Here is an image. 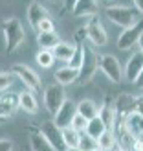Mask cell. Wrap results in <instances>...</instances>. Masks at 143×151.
<instances>
[{"label": "cell", "mask_w": 143, "mask_h": 151, "mask_svg": "<svg viewBox=\"0 0 143 151\" xmlns=\"http://www.w3.org/2000/svg\"><path fill=\"white\" fill-rule=\"evenodd\" d=\"M105 15H107V19H110V22H114L116 26H121L123 29L136 26L141 20V13L138 7L127 6H108Z\"/></svg>", "instance_id": "cell-1"}, {"label": "cell", "mask_w": 143, "mask_h": 151, "mask_svg": "<svg viewBox=\"0 0 143 151\" xmlns=\"http://www.w3.org/2000/svg\"><path fill=\"white\" fill-rule=\"evenodd\" d=\"M2 33H4V39H6V50L9 52H15L22 42H24V37H26V32L22 28L20 20L18 19H6L2 22Z\"/></svg>", "instance_id": "cell-2"}, {"label": "cell", "mask_w": 143, "mask_h": 151, "mask_svg": "<svg viewBox=\"0 0 143 151\" xmlns=\"http://www.w3.org/2000/svg\"><path fill=\"white\" fill-rule=\"evenodd\" d=\"M99 57L101 55H97L92 48H88V46L85 48V59H83V66L79 70V81L77 83L86 85V83H90L95 78L97 70H99Z\"/></svg>", "instance_id": "cell-3"}, {"label": "cell", "mask_w": 143, "mask_h": 151, "mask_svg": "<svg viewBox=\"0 0 143 151\" xmlns=\"http://www.w3.org/2000/svg\"><path fill=\"white\" fill-rule=\"evenodd\" d=\"M66 101V90L61 83H51L44 90V105L50 112H55L63 107V103Z\"/></svg>", "instance_id": "cell-4"}, {"label": "cell", "mask_w": 143, "mask_h": 151, "mask_svg": "<svg viewBox=\"0 0 143 151\" xmlns=\"http://www.w3.org/2000/svg\"><path fill=\"white\" fill-rule=\"evenodd\" d=\"M41 133L44 134V138L50 142L55 151H66L68 149L64 144V138H63V129L59 125H55L53 120H46V122L41 125Z\"/></svg>", "instance_id": "cell-5"}, {"label": "cell", "mask_w": 143, "mask_h": 151, "mask_svg": "<svg viewBox=\"0 0 143 151\" xmlns=\"http://www.w3.org/2000/svg\"><path fill=\"white\" fill-rule=\"evenodd\" d=\"M114 107H116V112H117L119 120H125L127 116L138 112V109H139V98L134 96V94H125L123 92V94H119L116 98Z\"/></svg>", "instance_id": "cell-6"}, {"label": "cell", "mask_w": 143, "mask_h": 151, "mask_svg": "<svg viewBox=\"0 0 143 151\" xmlns=\"http://www.w3.org/2000/svg\"><path fill=\"white\" fill-rule=\"evenodd\" d=\"M141 37H143V19L136 26L123 29L121 35L117 37V48L119 50H130V48L136 46V44H139Z\"/></svg>", "instance_id": "cell-7"}, {"label": "cell", "mask_w": 143, "mask_h": 151, "mask_svg": "<svg viewBox=\"0 0 143 151\" xmlns=\"http://www.w3.org/2000/svg\"><path fill=\"white\" fill-rule=\"evenodd\" d=\"M11 72L17 76V78L24 83V85L29 90H39L41 88V78L37 76V72H33L28 65H22V63H15L11 66Z\"/></svg>", "instance_id": "cell-8"}, {"label": "cell", "mask_w": 143, "mask_h": 151, "mask_svg": "<svg viewBox=\"0 0 143 151\" xmlns=\"http://www.w3.org/2000/svg\"><path fill=\"white\" fill-rule=\"evenodd\" d=\"M99 70H103V74L112 83H119L123 79V68L114 55H101L99 57Z\"/></svg>", "instance_id": "cell-9"}, {"label": "cell", "mask_w": 143, "mask_h": 151, "mask_svg": "<svg viewBox=\"0 0 143 151\" xmlns=\"http://www.w3.org/2000/svg\"><path fill=\"white\" fill-rule=\"evenodd\" d=\"M86 29H88V41L94 44V46H105V44L108 42V35H107V29H105V26L101 24L99 17H92L90 19V22L86 24Z\"/></svg>", "instance_id": "cell-10"}, {"label": "cell", "mask_w": 143, "mask_h": 151, "mask_svg": "<svg viewBox=\"0 0 143 151\" xmlns=\"http://www.w3.org/2000/svg\"><path fill=\"white\" fill-rule=\"evenodd\" d=\"M75 116H77V103H73L72 100H66L63 103V107L53 114V122H55V125L61 127V129H64V127L72 125Z\"/></svg>", "instance_id": "cell-11"}, {"label": "cell", "mask_w": 143, "mask_h": 151, "mask_svg": "<svg viewBox=\"0 0 143 151\" xmlns=\"http://www.w3.org/2000/svg\"><path fill=\"white\" fill-rule=\"evenodd\" d=\"M143 72V52H136V54H132L130 59L127 61L125 65V78L127 81H130V83H136L138 78L141 76Z\"/></svg>", "instance_id": "cell-12"}, {"label": "cell", "mask_w": 143, "mask_h": 151, "mask_svg": "<svg viewBox=\"0 0 143 151\" xmlns=\"http://www.w3.org/2000/svg\"><path fill=\"white\" fill-rule=\"evenodd\" d=\"M20 107L18 105V94H13V92H6L0 96V120H7L11 118L17 109Z\"/></svg>", "instance_id": "cell-13"}, {"label": "cell", "mask_w": 143, "mask_h": 151, "mask_svg": "<svg viewBox=\"0 0 143 151\" xmlns=\"http://www.w3.org/2000/svg\"><path fill=\"white\" fill-rule=\"evenodd\" d=\"M97 116L103 120V124L107 125L108 131H116L117 122H119V116H117V112H116L114 103H110L108 100H105V103L99 107V114H97Z\"/></svg>", "instance_id": "cell-14"}, {"label": "cell", "mask_w": 143, "mask_h": 151, "mask_svg": "<svg viewBox=\"0 0 143 151\" xmlns=\"http://www.w3.org/2000/svg\"><path fill=\"white\" fill-rule=\"evenodd\" d=\"M46 19H50V15H48V9L42 4H39V2L29 4V7H28V22H29V26L33 29H39V24L42 20H46Z\"/></svg>", "instance_id": "cell-15"}, {"label": "cell", "mask_w": 143, "mask_h": 151, "mask_svg": "<svg viewBox=\"0 0 143 151\" xmlns=\"http://www.w3.org/2000/svg\"><path fill=\"white\" fill-rule=\"evenodd\" d=\"M75 81H79V70L77 68H72L70 65H64V66L55 70V83H61L63 87H66V85H72Z\"/></svg>", "instance_id": "cell-16"}, {"label": "cell", "mask_w": 143, "mask_h": 151, "mask_svg": "<svg viewBox=\"0 0 143 151\" xmlns=\"http://www.w3.org/2000/svg\"><path fill=\"white\" fill-rule=\"evenodd\" d=\"M18 105L28 114H37V112H39V103H37V98L33 94V90H22L18 94Z\"/></svg>", "instance_id": "cell-17"}, {"label": "cell", "mask_w": 143, "mask_h": 151, "mask_svg": "<svg viewBox=\"0 0 143 151\" xmlns=\"http://www.w3.org/2000/svg\"><path fill=\"white\" fill-rule=\"evenodd\" d=\"M123 124L127 127V131H129L130 134H134L136 138L143 137V114L141 112H134V114L127 116L123 120Z\"/></svg>", "instance_id": "cell-18"}, {"label": "cell", "mask_w": 143, "mask_h": 151, "mask_svg": "<svg viewBox=\"0 0 143 151\" xmlns=\"http://www.w3.org/2000/svg\"><path fill=\"white\" fill-rule=\"evenodd\" d=\"M97 0H79L73 7V15L75 17H95L97 15Z\"/></svg>", "instance_id": "cell-19"}, {"label": "cell", "mask_w": 143, "mask_h": 151, "mask_svg": "<svg viewBox=\"0 0 143 151\" xmlns=\"http://www.w3.org/2000/svg\"><path fill=\"white\" fill-rule=\"evenodd\" d=\"M29 151H55L41 131H29Z\"/></svg>", "instance_id": "cell-20"}, {"label": "cell", "mask_w": 143, "mask_h": 151, "mask_svg": "<svg viewBox=\"0 0 143 151\" xmlns=\"http://www.w3.org/2000/svg\"><path fill=\"white\" fill-rule=\"evenodd\" d=\"M53 52V55H55V59L57 61H63V63H66L68 65L70 63V59L73 57V52H75V44H72V42H64V41H61L57 44V46L51 50Z\"/></svg>", "instance_id": "cell-21"}, {"label": "cell", "mask_w": 143, "mask_h": 151, "mask_svg": "<svg viewBox=\"0 0 143 151\" xmlns=\"http://www.w3.org/2000/svg\"><path fill=\"white\" fill-rule=\"evenodd\" d=\"M105 131H108L107 129V125L103 124V120L99 118V116H95V118H92V120H88V125H86V134H90L92 138H95V140H99L103 134H105Z\"/></svg>", "instance_id": "cell-22"}, {"label": "cell", "mask_w": 143, "mask_h": 151, "mask_svg": "<svg viewBox=\"0 0 143 151\" xmlns=\"http://www.w3.org/2000/svg\"><path fill=\"white\" fill-rule=\"evenodd\" d=\"M59 42H61V39H59L57 32L39 33V35H37V44L41 46V50H53Z\"/></svg>", "instance_id": "cell-23"}, {"label": "cell", "mask_w": 143, "mask_h": 151, "mask_svg": "<svg viewBox=\"0 0 143 151\" xmlns=\"http://www.w3.org/2000/svg\"><path fill=\"white\" fill-rule=\"evenodd\" d=\"M77 112L81 116H85L86 120H92L99 114V107H95V103L92 100H83L77 103Z\"/></svg>", "instance_id": "cell-24"}, {"label": "cell", "mask_w": 143, "mask_h": 151, "mask_svg": "<svg viewBox=\"0 0 143 151\" xmlns=\"http://www.w3.org/2000/svg\"><path fill=\"white\" fill-rule=\"evenodd\" d=\"M97 146H99L101 151H112V149H116V146H117L116 133L114 131H105V134L97 140Z\"/></svg>", "instance_id": "cell-25"}, {"label": "cell", "mask_w": 143, "mask_h": 151, "mask_svg": "<svg viewBox=\"0 0 143 151\" xmlns=\"http://www.w3.org/2000/svg\"><path fill=\"white\" fill-rule=\"evenodd\" d=\"M63 138H64L66 147H77V146H79L81 133L70 125V127H64V129H63Z\"/></svg>", "instance_id": "cell-26"}, {"label": "cell", "mask_w": 143, "mask_h": 151, "mask_svg": "<svg viewBox=\"0 0 143 151\" xmlns=\"http://www.w3.org/2000/svg\"><path fill=\"white\" fill-rule=\"evenodd\" d=\"M85 44L83 42H75V52H73V57L70 59V66L72 68H77L81 70V66H83V59H85Z\"/></svg>", "instance_id": "cell-27"}, {"label": "cell", "mask_w": 143, "mask_h": 151, "mask_svg": "<svg viewBox=\"0 0 143 151\" xmlns=\"http://www.w3.org/2000/svg\"><path fill=\"white\" fill-rule=\"evenodd\" d=\"M57 61L53 52L51 50H41L39 54H37V65L42 66V68H50V66H53V63Z\"/></svg>", "instance_id": "cell-28"}, {"label": "cell", "mask_w": 143, "mask_h": 151, "mask_svg": "<svg viewBox=\"0 0 143 151\" xmlns=\"http://www.w3.org/2000/svg\"><path fill=\"white\" fill-rule=\"evenodd\" d=\"M77 149H79V151H95V149H99V146H97V140H95V138H92V137H90V134H86V133H81Z\"/></svg>", "instance_id": "cell-29"}, {"label": "cell", "mask_w": 143, "mask_h": 151, "mask_svg": "<svg viewBox=\"0 0 143 151\" xmlns=\"http://www.w3.org/2000/svg\"><path fill=\"white\" fill-rule=\"evenodd\" d=\"M86 125H88V120L77 112V116H75L73 122H72V127H73V129H77L79 133H85V131H86Z\"/></svg>", "instance_id": "cell-30"}, {"label": "cell", "mask_w": 143, "mask_h": 151, "mask_svg": "<svg viewBox=\"0 0 143 151\" xmlns=\"http://www.w3.org/2000/svg\"><path fill=\"white\" fill-rule=\"evenodd\" d=\"M50 32H55V22L51 20V17L39 24V33H50Z\"/></svg>", "instance_id": "cell-31"}, {"label": "cell", "mask_w": 143, "mask_h": 151, "mask_svg": "<svg viewBox=\"0 0 143 151\" xmlns=\"http://www.w3.org/2000/svg\"><path fill=\"white\" fill-rule=\"evenodd\" d=\"M11 87V74L9 72H0V92H6Z\"/></svg>", "instance_id": "cell-32"}, {"label": "cell", "mask_w": 143, "mask_h": 151, "mask_svg": "<svg viewBox=\"0 0 143 151\" xmlns=\"http://www.w3.org/2000/svg\"><path fill=\"white\" fill-rule=\"evenodd\" d=\"M0 151H13V142L9 138H0Z\"/></svg>", "instance_id": "cell-33"}, {"label": "cell", "mask_w": 143, "mask_h": 151, "mask_svg": "<svg viewBox=\"0 0 143 151\" xmlns=\"http://www.w3.org/2000/svg\"><path fill=\"white\" fill-rule=\"evenodd\" d=\"M77 2H79V0H64V7H66V9H70V11H73V7H75Z\"/></svg>", "instance_id": "cell-34"}, {"label": "cell", "mask_w": 143, "mask_h": 151, "mask_svg": "<svg viewBox=\"0 0 143 151\" xmlns=\"http://www.w3.org/2000/svg\"><path fill=\"white\" fill-rule=\"evenodd\" d=\"M134 6H136L138 9H139V13L143 15V0H134Z\"/></svg>", "instance_id": "cell-35"}, {"label": "cell", "mask_w": 143, "mask_h": 151, "mask_svg": "<svg viewBox=\"0 0 143 151\" xmlns=\"http://www.w3.org/2000/svg\"><path fill=\"white\" fill-rule=\"evenodd\" d=\"M138 85H139V88H143V72H141V76H139V78H138Z\"/></svg>", "instance_id": "cell-36"}, {"label": "cell", "mask_w": 143, "mask_h": 151, "mask_svg": "<svg viewBox=\"0 0 143 151\" xmlns=\"http://www.w3.org/2000/svg\"><path fill=\"white\" fill-rule=\"evenodd\" d=\"M139 50L143 52V37H141V39H139Z\"/></svg>", "instance_id": "cell-37"}, {"label": "cell", "mask_w": 143, "mask_h": 151, "mask_svg": "<svg viewBox=\"0 0 143 151\" xmlns=\"http://www.w3.org/2000/svg\"><path fill=\"white\" fill-rule=\"evenodd\" d=\"M66 151H79V149H77V147H68Z\"/></svg>", "instance_id": "cell-38"}, {"label": "cell", "mask_w": 143, "mask_h": 151, "mask_svg": "<svg viewBox=\"0 0 143 151\" xmlns=\"http://www.w3.org/2000/svg\"><path fill=\"white\" fill-rule=\"evenodd\" d=\"M105 2H107V7H108V6H112V4H110V2H112V0H105Z\"/></svg>", "instance_id": "cell-39"}, {"label": "cell", "mask_w": 143, "mask_h": 151, "mask_svg": "<svg viewBox=\"0 0 143 151\" xmlns=\"http://www.w3.org/2000/svg\"><path fill=\"white\" fill-rule=\"evenodd\" d=\"M112 151H121V149H119V147H116V149H112Z\"/></svg>", "instance_id": "cell-40"}, {"label": "cell", "mask_w": 143, "mask_h": 151, "mask_svg": "<svg viewBox=\"0 0 143 151\" xmlns=\"http://www.w3.org/2000/svg\"><path fill=\"white\" fill-rule=\"evenodd\" d=\"M95 151H101V149H95Z\"/></svg>", "instance_id": "cell-41"}, {"label": "cell", "mask_w": 143, "mask_h": 151, "mask_svg": "<svg viewBox=\"0 0 143 151\" xmlns=\"http://www.w3.org/2000/svg\"><path fill=\"white\" fill-rule=\"evenodd\" d=\"M33 2H37V0H33Z\"/></svg>", "instance_id": "cell-42"}, {"label": "cell", "mask_w": 143, "mask_h": 151, "mask_svg": "<svg viewBox=\"0 0 143 151\" xmlns=\"http://www.w3.org/2000/svg\"><path fill=\"white\" fill-rule=\"evenodd\" d=\"M53 2H55V0H53Z\"/></svg>", "instance_id": "cell-43"}]
</instances>
